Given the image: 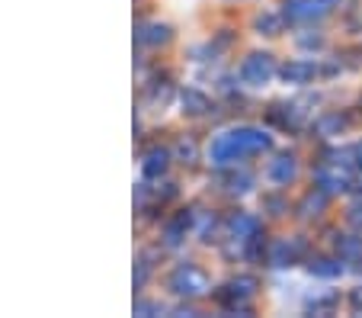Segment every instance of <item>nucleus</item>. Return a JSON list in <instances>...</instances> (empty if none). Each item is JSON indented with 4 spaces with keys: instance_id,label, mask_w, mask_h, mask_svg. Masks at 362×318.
Returning <instances> with one entry per match:
<instances>
[{
    "instance_id": "1",
    "label": "nucleus",
    "mask_w": 362,
    "mask_h": 318,
    "mask_svg": "<svg viewBox=\"0 0 362 318\" xmlns=\"http://www.w3.org/2000/svg\"><path fill=\"white\" fill-rule=\"evenodd\" d=\"M244 77H247L250 84H267L269 77H273V58H269V55H253V58H247Z\"/></svg>"
},
{
    "instance_id": "8",
    "label": "nucleus",
    "mask_w": 362,
    "mask_h": 318,
    "mask_svg": "<svg viewBox=\"0 0 362 318\" xmlns=\"http://www.w3.org/2000/svg\"><path fill=\"white\" fill-rule=\"evenodd\" d=\"M353 305L362 312V290H356V293H353Z\"/></svg>"
},
{
    "instance_id": "3",
    "label": "nucleus",
    "mask_w": 362,
    "mask_h": 318,
    "mask_svg": "<svg viewBox=\"0 0 362 318\" xmlns=\"http://www.w3.org/2000/svg\"><path fill=\"white\" fill-rule=\"evenodd\" d=\"M292 174H295L292 158H279V161H276V164H273V177H276V180H288V177H292Z\"/></svg>"
},
{
    "instance_id": "7",
    "label": "nucleus",
    "mask_w": 362,
    "mask_h": 318,
    "mask_svg": "<svg viewBox=\"0 0 362 318\" xmlns=\"http://www.w3.org/2000/svg\"><path fill=\"white\" fill-rule=\"evenodd\" d=\"M349 219H353L356 225H362V203H356L353 206V215H349Z\"/></svg>"
},
{
    "instance_id": "5",
    "label": "nucleus",
    "mask_w": 362,
    "mask_h": 318,
    "mask_svg": "<svg viewBox=\"0 0 362 318\" xmlns=\"http://www.w3.org/2000/svg\"><path fill=\"white\" fill-rule=\"evenodd\" d=\"M343 125H346V119L343 116H327L321 123V132H334V129H343Z\"/></svg>"
},
{
    "instance_id": "9",
    "label": "nucleus",
    "mask_w": 362,
    "mask_h": 318,
    "mask_svg": "<svg viewBox=\"0 0 362 318\" xmlns=\"http://www.w3.org/2000/svg\"><path fill=\"white\" fill-rule=\"evenodd\" d=\"M356 154H359V158H362V145H359V148H356Z\"/></svg>"
},
{
    "instance_id": "6",
    "label": "nucleus",
    "mask_w": 362,
    "mask_h": 318,
    "mask_svg": "<svg viewBox=\"0 0 362 318\" xmlns=\"http://www.w3.org/2000/svg\"><path fill=\"white\" fill-rule=\"evenodd\" d=\"M359 251H362V242H353V238L343 242V254H359Z\"/></svg>"
},
{
    "instance_id": "2",
    "label": "nucleus",
    "mask_w": 362,
    "mask_h": 318,
    "mask_svg": "<svg viewBox=\"0 0 362 318\" xmlns=\"http://www.w3.org/2000/svg\"><path fill=\"white\" fill-rule=\"evenodd\" d=\"M315 77V64H305V62H295L286 68V81H308Z\"/></svg>"
},
{
    "instance_id": "4",
    "label": "nucleus",
    "mask_w": 362,
    "mask_h": 318,
    "mask_svg": "<svg viewBox=\"0 0 362 318\" xmlns=\"http://www.w3.org/2000/svg\"><path fill=\"white\" fill-rule=\"evenodd\" d=\"M311 270H317V273H324V277H334V273H340V267H337V263H330V261L311 263Z\"/></svg>"
}]
</instances>
